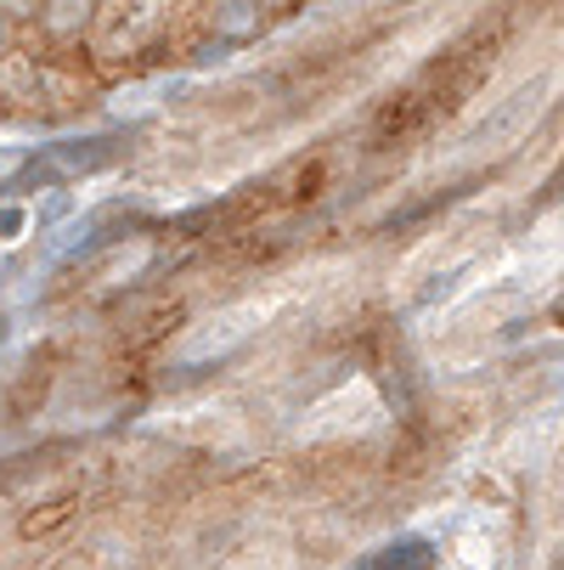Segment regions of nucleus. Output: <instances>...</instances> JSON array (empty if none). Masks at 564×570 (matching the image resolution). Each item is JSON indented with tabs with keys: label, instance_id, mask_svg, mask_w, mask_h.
<instances>
[{
	"label": "nucleus",
	"instance_id": "nucleus-7",
	"mask_svg": "<svg viewBox=\"0 0 564 570\" xmlns=\"http://www.w3.org/2000/svg\"><path fill=\"white\" fill-rule=\"evenodd\" d=\"M12 29H18L12 18H0V57H7V51H12Z\"/></svg>",
	"mask_w": 564,
	"mask_h": 570
},
{
	"label": "nucleus",
	"instance_id": "nucleus-9",
	"mask_svg": "<svg viewBox=\"0 0 564 570\" xmlns=\"http://www.w3.org/2000/svg\"><path fill=\"white\" fill-rule=\"evenodd\" d=\"M260 7H266V18H271V12H283V7H294V0H260Z\"/></svg>",
	"mask_w": 564,
	"mask_h": 570
},
{
	"label": "nucleus",
	"instance_id": "nucleus-2",
	"mask_svg": "<svg viewBox=\"0 0 564 570\" xmlns=\"http://www.w3.org/2000/svg\"><path fill=\"white\" fill-rule=\"evenodd\" d=\"M91 0H46V7H40V29L51 35V40H79V35H86L91 29Z\"/></svg>",
	"mask_w": 564,
	"mask_h": 570
},
{
	"label": "nucleus",
	"instance_id": "nucleus-3",
	"mask_svg": "<svg viewBox=\"0 0 564 570\" xmlns=\"http://www.w3.org/2000/svg\"><path fill=\"white\" fill-rule=\"evenodd\" d=\"M536 102H542V79H536V86H525L520 97H508L497 119H486V125L474 130V141H497V136H508V130H514V125H520L525 114H536Z\"/></svg>",
	"mask_w": 564,
	"mask_h": 570
},
{
	"label": "nucleus",
	"instance_id": "nucleus-8",
	"mask_svg": "<svg viewBox=\"0 0 564 570\" xmlns=\"http://www.w3.org/2000/svg\"><path fill=\"white\" fill-rule=\"evenodd\" d=\"M558 193H564V170H558V176H553V181H547V187H542V198H547V204H553V198H558Z\"/></svg>",
	"mask_w": 564,
	"mask_h": 570
},
{
	"label": "nucleus",
	"instance_id": "nucleus-6",
	"mask_svg": "<svg viewBox=\"0 0 564 570\" xmlns=\"http://www.w3.org/2000/svg\"><path fill=\"white\" fill-rule=\"evenodd\" d=\"M40 7H46V0H0V18L29 23V18H40Z\"/></svg>",
	"mask_w": 564,
	"mask_h": 570
},
{
	"label": "nucleus",
	"instance_id": "nucleus-1",
	"mask_svg": "<svg viewBox=\"0 0 564 570\" xmlns=\"http://www.w3.org/2000/svg\"><path fill=\"white\" fill-rule=\"evenodd\" d=\"M209 35L231 51V46H249L266 35V7L260 0H209Z\"/></svg>",
	"mask_w": 564,
	"mask_h": 570
},
{
	"label": "nucleus",
	"instance_id": "nucleus-4",
	"mask_svg": "<svg viewBox=\"0 0 564 570\" xmlns=\"http://www.w3.org/2000/svg\"><path fill=\"white\" fill-rule=\"evenodd\" d=\"M429 553H435V548L413 537V542H395V548H378V553H373V559H367L362 570H424V564H429Z\"/></svg>",
	"mask_w": 564,
	"mask_h": 570
},
{
	"label": "nucleus",
	"instance_id": "nucleus-10",
	"mask_svg": "<svg viewBox=\"0 0 564 570\" xmlns=\"http://www.w3.org/2000/svg\"><path fill=\"white\" fill-rule=\"evenodd\" d=\"M553 322H558V328H564V299H553V311H547Z\"/></svg>",
	"mask_w": 564,
	"mask_h": 570
},
{
	"label": "nucleus",
	"instance_id": "nucleus-5",
	"mask_svg": "<svg viewBox=\"0 0 564 570\" xmlns=\"http://www.w3.org/2000/svg\"><path fill=\"white\" fill-rule=\"evenodd\" d=\"M68 514H73V498H57V503H46V509H34V514L23 520V537H46V531H57Z\"/></svg>",
	"mask_w": 564,
	"mask_h": 570
},
{
	"label": "nucleus",
	"instance_id": "nucleus-11",
	"mask_svg": "<svg viewBox=\"0 0 564 570\" xmlns=\"http://www.w3.org/2000/svg\"><path fill=\"white\" fill-rule=\"evenodd\" d=\"M91 7H108V0H91Z\"/></svg>",
	"mask_w": 564,
	"mask_h": 570
}]
</instances>
